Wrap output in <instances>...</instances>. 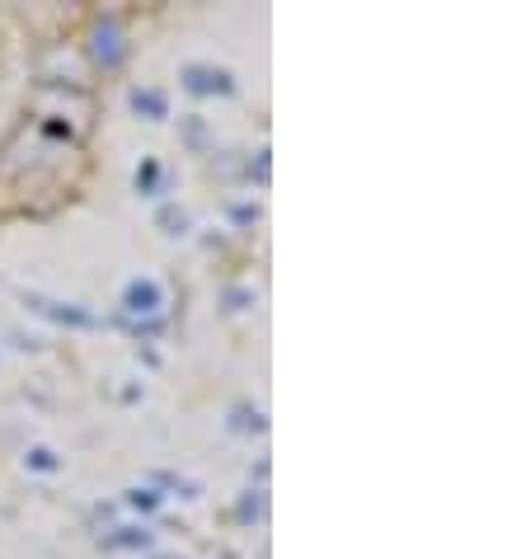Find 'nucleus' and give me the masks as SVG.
I'll use <instances>...</instances> for the list:
<instances>
[{"label":"nucleus","mask_w":526,"mask_h":559,"mask_svg":"<svg viewBox=\"0 0 526 559\" xmlns=\"http://www.w3.org/2000/svg\"><path fill=\"white\" fill-rule=\"evenodd\" d=\"M90 38H94V43H90V57L104 66V71H113V66L123 62L127 43H123V29H118V19H99Z\"/></svg>","instance_id":"f257e3e1"},{"label":"nucleus","mask_w":526,"mask_h":559,"mask_svg":"<svg viewBox=\"0 0 526 559\" xmlns=\"http://www.w3.org/2000/svg\"><path fill=\"white\" fill-rule=\"evenodd\" d=\"M165 306V287L155 278H132L123 287V315H155Z\"/></svg>","instance_id":"f03ea898"},{"label":"nucleus","mask_w":526,"mask_h":559,"mask_svg":"<svg viewBox=\"0 0 526 559\" xmlns=\"http://www.w3.org/2000/svg\"><path fill=\"white\" fill-rule=\"evenodd\" d=\"M24 306L38 315H47V320H57V325H71V329H94L99 320H94L90 311H80V306H71V301H47V296H24Z\"/></svg>","instance_id":"7ed1b4c3"},{"label":"nucleus","mask_w":526,"mask_h":559,"mask_svg":"<svg viewBox=\"0 0 526 559\" xmlns=\"http://www.w3.org/2000/svg\"><path fill=\"white\" fill-rule=\"evenodd\" d=\"M184 90L188 94H231L235 80L221 66H184Z\"/></svg>","instance_id":"20e7f679"},{"label":"nucleus","mask_w":526,"mask_h":559,"mask_svg":"<svg viewBox=\"0 0 526 559\" xmlns=\"http://www.w3.org/2000/svg\"><path fill=\"white\" fill-rule=\"evenodd\" d=\"M132 109L146 113L151 123H165V118H170V104H165L160 90H132Z\"/></svg>","instance_id":"39448f33"},{"label":"nucleus","mask_w":526,"mask_h":559,"mask_svg":"<svg viewBox=\"0 0 526 559\" xmlns=\"http://www.w3.org/2000/svg\"><path fill=\"white\" fill-rule=\"evenodd\" d=\"M109 550H146L151 545V531L146 527H118V536H109Z\"/></svg>","instance_id":"423d86ee"},{"label":"nucleus","mask_w":526,"mask_h":559,"mask_svg":"<svg viewBox=\"0 0 526 559\" xmlns=\"http://www.w3.org/2000/svg\"><path fill=\"white\" fill-rule=\"evenodd\" d=\"M137 193H160V165H155V160H141L137 165Z\"/></svg>","instance_id":"0eeeda50"},{"label":"nucleus","mask_w":526,"mask_h":559,"mask_svg":"<svg viewBox=\"0 0 526 559\" xmlns=\"http://www.w3.org/2000/svg\"><path fill=\"white\" fill-rule=\"evenodd\" d=\"M24 466H33V470H43V475H47V470H57L62 461H57V451H52V447H29Z\"/></svg>","instance_id":"6e6552de"},{"label":"nucleus","mask_w":526,"mask_h":559,"mask_svg":"<svg viewBox=\"0 0 526 559\" xmlns=\"http://www.w3.org/2000/svg\"><path fill=\"white\" fill-rule=\"evenodd\" d=\"M127 503H132V508H141V513H151V508H160V494H155V489H132V494H127Z\"/></svg>","instance_id":"1a4fd4ad"},{"label":"nucleus","mask_w":526,"mask_h":559,"mask_svg":"<svg viewBox=\"0 0 526 559\" xmlns=\"http://www.w3.org/2000/svg\"><path fill=\"white\" fill-rule=\"evenodd\" d=\"M235 428H240V433H249V428H254V433H259L263 414H259V409H235Z\"/></svg>","instance_id":"9d476101"},{"label":"nucleus","mask_w":526,"mask_h":559,"mask_svg":"<svg viewBox=\"0 0 526 559\" xmlns=\"http://www.w3.org/2000/svg\"><path fill=\"white\" fill-rule=\"evenodd\" d=\"M160 226H170V235H179L188 226L184 221V212H174V207H165V212H160Z\"/></svg>","instance_id":"9b49d317"}]
</instances>
